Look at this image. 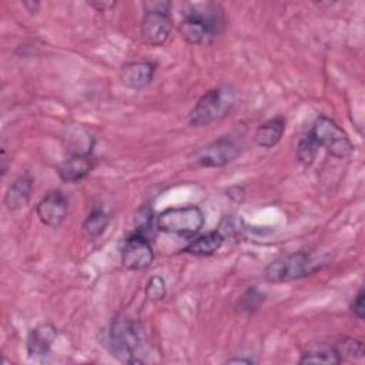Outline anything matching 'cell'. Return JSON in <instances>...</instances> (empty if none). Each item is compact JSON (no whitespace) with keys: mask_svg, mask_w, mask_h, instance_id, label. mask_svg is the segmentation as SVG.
I'll use <instances>...</instances> for the list:
<instances>
[{"mask_svg":"<svg viewBox=\"0 0 365 365\" xmlns=\"http://www.w3.org/2000/svg\"><path fill=\"white\" fill-rule=\"evenodd\" d=\"M110 224V217L103 208H93L83 222V231L88 238L100 237Z\"/></svg>","mask_w":365,"mask_h":365,"instance_id":"cell-18","label":"cell"},{"mask_svg":"<svg viewBox=\"0 0 365 365\" xmlns=\"http://www.w3.org/2000/svg\"><path fill=\"white\" fill-rule=\"evenodd\" d=\"M204 212L197 205L167 208L155 217L158 231L182 237L198 234L204 227Z\"/></svg>","mask_w":365,"mask_h":365,"instance_id":"cell-5","label":"cell"},{"mask_svg":"<svg viewBox=\"0 0 365 365\" xmlns=\"http://www.w3.org/2000/svg\"><path fill=\"white\" fill-rule=\"evenodd\" d=\"M23 6H24L26 10H27L29 13H31V14H36V13L38 11V9H40V3H38V1H24Z\"/></svg>","mask_w":365,"mask_h":365,"instance_id":"cell-28","label":"cell"},{"mask_svg":"<svg viewBox=\"0 0 365 365\" xmlns=\"http://www.w3.org/2000/svg\"><path fill=\"white\" fill-rule=\"evenodd\" d=\"M245 222L242 221L241 217L238 215H225L220 225H218V231L222 234V237L227 238H238L244 234L245 231Z\"/></svg>","mask_w":365,"mask_h":365,"instance_id":"cell-22","label":"cell"},{"mask_svg":"<svg viewBox=\"0 0 365 365\" xmlns=\"http://www.w3.org/2000/svg\"><path fill=\"white\" fill-rule=\"evenodd\" d=\"M57 338V328L50 322H41L30 329L27 336V354L30 358L40 359L50 354L51 345Z\"/></svg>","mask_w":365,"mask_h":365,"instance_id":"cell-11","label":"cell"},{"mask_svg":"<svg viewBox=\"0 0 365 365\" xmlns=\"http://www.w3.org/2000/svg\"><path fill=\"white\" fill-rule=\"evenodd\" d=\"M364 298H365V292H364L362 288H359V291L356 292V295L354 297V299H352V302H351V312H352L358 319H364V312H365Z\"/></svg>","mask_w":365,"mask_h":365,"instance_id":"cell-25","label":"cell"},{"mask_svg":"<svg viewBox=\"0 0 365 365\" xmlns=\"http://www.w3.org/2000/svg\"><path fill=\"white\" fill-rule=\"evenodd\" d=\"M220 24V19L211 11L191 10L185 14L180 24V34L188 44H201L208 40V37L215 36Z\"/></svg>","mask_w":365,"mask_h":365,"instance_id":"cell-8","label":"cell"},{"mask_svg":"<svg viewBox=\"0 0 365 365\" xmlns=\"http://www.w3.org/2000/svg\"><path fill=\"white\" fill-rule=\"evenodd\" d=\"M121 264L131 271H144L154 261V250L150 238L134 232L125 238L121 248Z\"/></svg>","mask_w":365,"mask_h":365,"instance_id":"cell-9","label":"cell"},{"mask_svg":"<svg viewBox=\"0 0 365 365\" xmlns=\"http://www.w3.org/2000/svg\"><path fill=\"white\" fill-rule=\"evenodd\" d=\"M319 147H324L332 157L345 158L354 151L348 134L329 117L318 115L309 130Z\"/></svg>","mask_w":365,"mask_h":365,"instance_id":"cell-6","label":"cell"},{"mask_svg":"<svg viewBox=\"0 0 365 365\" xmlns=\"http://www.w3.org/2000/svg\"><path fill=\"white\" fill-rule=\"evenodd\" d=\"M299 364H327V365H336L342 362V358L335 346H325L309 349L304 352L298 361Z\"/></svg>","mask_w":365,"mask_h":365,"instance_id":"cell-19","label":"cell"},{"mask_svg":"<svg viewBox=\"0 0 365 365\" xmlns=\"http://www.w3.org/2000/svg\"><path fill=\"white\" fill-rule=\"evenodd\" d=\"M245 188L242 185H231L228 190H227V197L230 200H232L234 202H242L245 200Z\"/></svg>","mask_w":365,"mask_h":365,"instance_id":"cell-26","label":"cell"},{"mask_svg":"<svg viewBox=\"0 0 365 365\" xmlns=\"http://www.w3.org/2000/svg\"><path fill=\"white\" fill-rule=\"evenodd\" d=\"M144 16L140 27L141 40L153 47L163 46L173 30L170 1H144Z\"/></svg>","mask_w":365,"mask_h":365,"instance_id":"cell-4","label":"cell"},{"mask_svg":"<svg viewBox=\"0 0 365 365\" xmlns=\"http://www.w3.org/2000/svg\"><path fill=\"white\" fill-rule=\"evenodd\" d=\"M36 212L41 224L50 228H58L67 217L68 201L60 190H53L38 201Z\"/></svg>","mask_w":365,"mask_h":365,"instance_id":"cell-10","label":"cell"},{"mask_svg":"<svg viewBox=\"0 0 365 365\" xmlns=\"http://www.w3.org/2000/svg\"><path fill=\"white\" fill-rule=\"evenodd\" d=\"M285 131V118L278 115L259 124L254 133V143L262 148H272L277 145Z\"/></svg>","mask_w":365,"mask_h":365,"instance_id":"cell-15","label":"cell"},{"mask_svg":"<svg viewBox=\"0 0 365 365\" xmlns=\"http://www.w3.org/2000/svg\"><path fill=\"white\" fill-rule=\"evenodd\" d=\"M329 264V257L315 251H295L269 262L264 279L269 284L289 282L309 277Z\"/></svg>","mask_w":365,"mask_h":365,"instance_id":"cell-2","label":"cell"},{"mask_svg":"<svg viewBox=\"0 0 365 365\" xmlns=\"http://www.w3.org/2000/svg\"><path fill=\"white\" fill-rule=\"evenodd\" d=\"M336 351L339 352L341 358H344V355L348 356H356V358H362L364 355V345L361 341L354 339V338H342L336 345H335Z\"/></svg>","mask_w":365,"mask_h":365,"instance_id":"cell-24","label":"cell"},{"mask_svg":"<svg viewBox=\"0 0 365 365\" xmlns=\"http://www.w3.org/2000/svg\"><path fill=\"white\" fill-rule=\"evenodd\" d=\"M33 194V177L26 173L17 177L4 194V205L9 211H16L26 207Z\"/></svg>","mask_w":365,"mask_h":365,"instance_id":"cell-14","label":"cell"},{"mask_svg":"<svg viewBox=\"0 0 365 365\" xmlns=\"http://www.w3.org/2000/svg\"><path fill=\"white\" fill-rule=\"evenodd\" d=\"M224 241L225 238L222 237V234L218 230H214L194 238L187 247L182 248V252L195 257H208L215 254L221 248Z\"/></svg>","mask_w":365,"mask_h":365,"instance_id":"cell-16","label":"cell"},{"mask_svg":"<svg viewBox=\"0 0 365 365\" xmlns=\"http://www.w3.org/2000/svg\"><path fill=\"white\" fill-rule=\"evenodd\" d=\"M235 104V91L230 86H220L205 91L191 108L188 123L192 127L208 125L224 118Z\"/></svg>","mask_w":365,"mask_h":365,"instance_id":"cell-3","label":"cell"},{"mask_svg":"<svg viewBox=\"0 0 365 365\" xmlns=\"http://www.w3.org/2000/svg\"><path fill=\"white\" fill-rule=\"evenodd\" d=\"M167 295V285L161 275H153L145 285V298L151 302L163 301Z\"/></svg>","mask_w":365,"mask_h":365,"instance_id":"cell-23","label":"cell"},{"mask_svg":"<svg viewBox=\"0 0 365 365\" xmlns=\"http://www.w3.org/2000/svg\"><path fill=\"white\" fill-rule=\"evenodd\" d=\"M147 339L140 322L125 314L113 318L108 331V346L113 356L124 364H143Z\"/></svg>","mask_w":365,"mask_h":365,"instance_id":"cell-1","label":"cell"},{"mask_svg":"<svg viewBox=\"0 0 365 365\" xmlns=\"http://www.w3.org/2000/svg\"><path fill=\"white\" fill-rule=\"evenodd\" d=\"M227 364H245V365H252V364H255V359H252V358H245V356H237V358H230V359H227Z\"/></svg>","mask_w":365,"mask_h":365,"instance_id":"cell-27","label":"cell"},{"mask_svg":"<svg viewBox=\"0 0 365 365\" xmlns=\"http://www.w3.org/2000/svg\"><path fill=\"white\" fill-rule=\"evenodd\" d=\"M66 150L68 151V155L77 154V155H90L93 154L94 147V137L84 128L74 127L68 130V135L64 137Z\"/></svg>","mask_w":365,"mask_h":365,"instance_id":"cell-17","label":"cell"},{"mask_svg":"<svg viewBox=\"0 0 365 365\" xmlns=\"http://www.w3.org/2000/svg\"><path fill=\"white\" fill-rule=\"evenodd\" d=\"M96 160L93 154L90 155H67L66 160L57 167V174L64 182H78L86 178L94 168Z\"/></svg>","mask_w":365,"mask_h":365,"instance_id":"cell-13","label":"cell"},{"mask_svg":"<svg viewBox=\"0 0 365 365\" xmlns=\"http://www.w3.org/2000/svg\"><path fill=\"white\" fill-rule=\"evenodd\" d=\"M155 74L153 61H131L121 67L120 80L123 86L131 90H143L151 84Z\"/></svg>","mask_w":365,"mask_h":365,"instance_id":"cell-12","label":"cell"},{"mask_svg":"<svg viewBox=\"0 0 365 365\" xmlns=\"http://www.w3.org/2000/svg\"><path fill=\"white\" fill-rule=\"evenodd\" d=\"M319 145L315 141V138L312 137V134L308 131L307 134H304L297 145V160L301 165L304 167H309L314 164L315 157L318 154Z\"/></svg>","mask_w":365,"mask_h":365,"instance_id":"cell-20","label":"cell"},{"mask_svg":"<svg viewBox=\"0 0 365 365\" xmlns=\"http://www.w3.org/2000/svg\"><path fill=\"white\" fill-rule=\"evenodd\" d=\"M242 140L238 135L227 134L201 147L192 154V161L198 167H224L242 153Z\"/></svg>","mask_w":365,"mask_h":365,"instance_id":"cell-7","label":"cell"},{"mask_svg":"<svg viewBox=\"0 0 365 365\" xmlns=\"http://www.w3.org/2000/svg\"><path fill=\"white\" fill-rule=\"evenodd\" d=\"M265 301V294L257 288H248L237 302V312L241 315H252Z\"/></svg>","mask_w":365,"mask_h":365,"instance_id":"cell-21","label":"cell"}]
</instances>
